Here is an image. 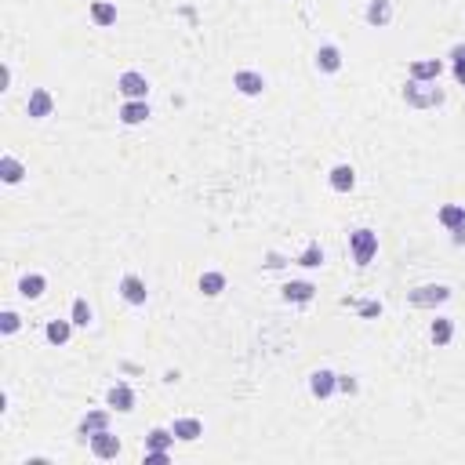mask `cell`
<instances>
[{
  "mask_svg": "<svg viewBox=\"0 0 465 465\" xmlns=\"http://www.w3.org/2000/svg\"><path fill=\"white\" fill-rule=\"evenodd\" d=\"M451 295H454V291H451L447 284H422V288L407 291V302H411L415 309H437V305H444Z\"/></svg>",
  "mask_w": 465,
  "mask_h": 465,
  "instance_id": "3957f363",
  "label": "cell"
},
{
  "mask_svg": "<svg viewBox=\"0 0 465 465\" xmlns=\"http://www.w3.org/2000/svg\"><path fill=\"white\" fill-rule=\"evenodd\" d=\"M233 87L240 91V95H247V99H258L266 91V77L258 70H236L233 73Z\"/></svg>",
  "mask_w": 465,
  "mask_h": 465,
  "instance_id": "52a82bcc",
  "label": "cell"
},
{
  "mask_svg": "<svg viewBox=\"0 0 465 465\" xmlns=\"http://www.w3.org/2000/svg\"><path fill=\"white\" fill-rule=\"evenodd\" d=\"M200 291H204L207 298H219V295L226 291V273H219V269L200 273Z\"/></svg>",
  "mask_w": 465,
  "mask_h": 465,
  "instance_id": "603a6c76",
  "label": "cell"
},
{
  "mask_svg": "<svg viewBox=\"0 0 465 465\" xmlns=\"http://www.w3.org/2000/svg\"><path fill=\"white\" fill-rule=\"evenodd\" d=\"M334 389H338V375H334V371L320 367V371H313V375H309V393H313L317 400H327Z\"/></svg>",
  "mask_w": 465,
  "mask_h": 465,
  "instance_id": "30bf717a",
  "label": "cell"
},
{
  "mask_svg": "<svg viewBox=\"0 0 465 465\" xmlns=\"http://www.w3.org/2000/svg\"><path fill=\"white\" fill-rule=\"evenodd\" d=\"M440 73H444V62L440 58H415L411 70H407L411 80H440Z\"/></svg>",
  "mask_w": 465,
  "mask_h": 465,
  "instance_id": "8fae6325",
  "label": "cell"
},
{
  "mask_svg": "<svg viewBox=\"0 0 465 465\" xmlns=\"http://www.w3.org/2000/svg\"><path fill=\"white\" fill-rule=\"evenodd\" d=\"M349 251H353V262H356L360 269H367L371 262H375V255H378V233L367 229V226L353 229V233H349Z\"/></svg>",
  "mask_w": 465,
  "mask_h": 465,
  "instance_id": "7a4b0ae2",
  "label": "cell"
},
{
  "mask_svg": "<svg viewBox=\"0 0 465 465\" xmlns=\"http://www.w3.org/2000/svg\"><path fill=\"white\" fill-rule=\"evenodd\" d=\"M44 291H48V280H44L40 273H26L22 280H18V295H22V298H29V302H37Z\"/></svg>",
  "mask_w": 465,
  "mask_h": 465,
  "instance_id": "e0dca14e",
  "label": "cell"
},
{
  "mask_svg": "<svg viewBox=\"0 0 465 465\" xmlns=\"http://www.w3.org/2000/svg\"><path fill=\"white\" fill-rule=\"evenodd\" d=\"M0 178H4L8 185H18L26 178V164L18 157H11V153H4V157H0Z\"/></svg>",
  "mask_w": 465,
  "mask_h": 465,
  "instance_id": "d6986e66",
  "label": "cell"
},
{
  "mask_svg": "<svg viewBox=\"0 0 465 465\" xmlns=\"http://www.w3.org/2000/svg\"><path fill=\"white\" fill-rule=\"evenodd\" d=\"M317 70L320 73H338V70H342V51H338L334 44H324L317 51Z\"/></svg>",
  "mask_w": 465,
  "mask_h": 465,
  "instance_id": "ffe728a7",
  "label": "cell"
},
{
  "mask_svg": "<svg viewBox=\"0 0 465 465\" xmlns=\"http://www.w3.org/2000/svg\"><path fill=\"white\" fill-rule=\"evenodd\" d=\"M55 113V95L48 87H33L29 91V99H26V116H33V120H48Z\"/></svg>",
  "mask_w": 465,
  "mask_h": 465,
  "instance_id": "5b68a950",
  "label": "cell"
},
{
  "mask_svg": "<svg viewBox=\"0 0 465 465\" xmlns=\"http://www.w3.org/2000/svg\"><path fill=\"white\" fill-rule=\"evenodd\" d=\"M18 327H22V317L15 309H4V313H0V334H15Z\"/></svg>",
  "mask_w": 465,
  "mask_h": 465,
  "instance_id": "f546056e",
  "label": "cell"
},
{
  "mask_svg": "<svg viewBox=\"0 0 465 465\" xmlns=\"http://www.w3.org/2000/svg\"><path fill=\"white\" fill-rule=\"evenodd\" d=\"M175 432L171 429H149V437H146V451H171L175 447Z\"/></svg>",
  "mask_w": 465,
  "mask_h": 465,
  "instance_id": "d4e9b609",
  "label": "cell"
},
{
  "mask_svg": "<svg viewBox=\"0 0 465 465\" xmlns=\"http://www.w3.org/2000/svg\"><path fill=\"white\" fill-rule=\"evenodd\" d=\"M327 182H331V190H334V193H349L353 185H356V171H353V164H334L331 175H327Z\"/></svg>",
  "mask_w": 465,
  "mask_h": 465,
  "instance_id": "5bb4252c",
  "label": "cell"
},
{
  "mask_svg": "<svg viewBox=\"0 0 465 465\" xmlns=\"http://www.w3.org/2000/svg\"><path fill=\"white\" fill-rule=\"evenodd\" d=\"M120 120L128 124V128H135V124H146V120H149V102H146V99H124Z\"/></svg>",
  "mask_w": 465,
  "mask_h": 465,
  "instance_id": "4fadbf2b",
  "label": "cell"
},
{
  "mask_svg": "<svg viewBox=\"0 0 465 465\" xmlns=\"http://www.w3.org/2000/svg\"><path fill=\"white\" fill-rule=\"evenodd\" d=\"M171 432L182 440V444H197L204 437V422L200 418H175L171 422Z\"/></svg>",
  "mask_w": 465,
  "mask_h": 465,
  "instance_id": "7c38bea8",
  "label": "cell"
},
{
  "mask_svg": "<svg viewBox=\"0 0 465 465\" xmlns=\"http://www.w3.org/2000/svg\"><path fill=\"white\" fill-rule=\"evenodd\" d=\"M91 22H95L99 29L116 26V4H109V0H95V4H91Z\"/></svg>",
  "mask_w": 465,
  "mask_h": 465,
  "instance_id": "7402d4cb",
  "label": "cell"
},
{
  "mask_svg": "<svg viewBox=\"0 0 465 465\" xmlns=\"http://www.w3.org/2000/svg\"><path fill=\"white\" fill-rule=\"evenodd\" d=\"M8 84H11V66L4 62V66H0V91H8Z\"/></svg>",
  "mask_w": 465,
  "mask_h": 465,
  "instance_id": "836d02e7",
  "label": "cell"
},
{
  "mask_svg": "<svg viewBox=\"0 0 465 465\" xmlns=\"http://www.w3.org/2000/svg\"><path fill=\"white\" fill-rule=\"evenodd\" d=\"M429 338L437 346H451V338H454V320L451 317H437L432 320V327H429Z\"/></svg>",
  "mask_w": 465,
  "mask_h": 465,
  "instance_id": "cb8c5ba5",
  "label": "cell"
},
{
  "mask_svg": "<svg viewBox=\"0 0 465 465\" xmlns=\"http://www.w3.org/2000/svg\"><path fill=\"white\" fill-rule=\"evenodd\" d=\"M338 389H342V393H356V382L349 375H338Z\"/></svg>",
  "mask_w": 465,
  "mask_h": 465,
  "instance_id": "d6a6232c",
  "label": "cell"
},
{
  "mask_svg": "<svg viewBox=\"0 0 465 465\" xmlns=\"http://www.w3.org/2000/svg\"><path fill=\"white\" fill-rule=\"evenodd\" d=\"M451 70H454V80L465 87V44H454V48H451Z\"/></svg>",
  "mask_w": 465,
  "mask_h": 465,
  "instance_id": "f1b7e54d",
  "label": "cell"
},
{
  "mask_svg": "<svg viewBox=\"0 0 465 465\" xmlns=\"http://www.w3.org/2000/svg\"><path fill=\"white\" fill-rule=\"evenodd\" d=\"M356 309H360V317H363V320H375V317H382V302H360Z\"/></svg>",
  "mask_w": 465,
  "mask_h": 465,
  "instance_id": "4dcf8cb0",
  "label": "cell"
},
{
  "mask_svg": "<svg viewBox=\"0 0 465 465\" xmlns=\"http://www.w3.org/2000/svg\"><path fill=\"white\" fill-rule=\"evenodd\" d=\"M461 222H465V204H444V207H440V226H444V229L454 233Z\"/></svg>",
  "mask_w": 465,
  "mask_h": 465,
  "instance_id": "484cf974",
  "label": "cell"
},
{
  "mask_svg": "<svg viewBox=\"0 0 465 465\" xmlns=\"http://www.w3.org/2000/svg\"><path fill=\"white\" fill-rule=\"evenodd\" d=\"M146 465H168L171 461V454L168 451H146V458H142Z\"/></svg>",
  "mask_w": 465,
  "mask_h": 465,
  "instance_id": "1f68e13d",
  "label": "cell"
},
{
  "mask_svg": "<svg viewBox=\"0 0 465 465\" xmlns=\"http://www.w3.org/2000/svg\"><path fill=\"white\" fill-rule=\"evenodd\" d=\"M367 22L385 29L393 22V0H371V4H367Z\"/></svg>",
  "mask_w": 465,
  "mask_h": 465,
  "instance_id": "ac0fdd59",
  "label": "cell"
},
{
  "mask_svg": "<svg viewBox=\"0 0 465 465\" xmlns=\"http://www.w3.org/2000/svg\"><path fill=\"white\" fill-rule=\"evenodd\" d=\"M73 320H48V327H44V338L51 346H66L70 338H73Z\"/></svg>",
  "mask_w": 465,
  "mask_h": 465,
  "instance_id": "2e32d148",
  "label": "cell"
},
{
  "mask_svg": "<svg viewBox=\"0 0 465 465\" xmlns=\"http://www.w3.org/2000/svg\"><path fill=\"white\" fill-rule=\"evenodd\" d=\"M404 102L411 109H437V106H444V87H437V80H407Z\"/></svg>",
  "mask_w": 465,
  "mask_h": 465,
  "instance_id": "6da1fadb",
  "label": "cell"
},
{
  "mask_svg": "<svg viewBox=\"0 0 465 465\" xmlns=\"http://www.w3.org/2000/svg\"><path fill=\"white\" fill-rule=\"evenodd\" d=\"M295 262H298L302 269H320V266H324V247H320V244H309Z\"/></svg>",
  "mask_w": 465,
  "mask_h": 465,
  "instance_id": "83f0119b",
  "label": "cell"
},
{
  "mask_svg": "<svg viewBox=\"0 0 465 465\" xmlns=\"http://www.w3.org/2000/svg\"><path fill=\"white\" fill-rule=\"evenodd\" d=\"M87 440H91V454H95V458H102V461H113V458H120V440L113 437L109 429L95 432V437H87Z\"/></svg>",
  "mask_w": 465,
  "mask_h": 465,
  "instance_id": "9c48e42d",
  "label": "cell"
},
{
  "mask_svg": "<svg viewBox=\"0 0 465 465\" xmlns=\"http://www.w3.org/2000/svg\"><path fill=\"white\" fill-rule=\"evenodd\" d=\"M70 320L77 327H91V320H95V313H91V305L87 298H73V309H70Z\"/></svg>",
  "mask_w": 465,
  "mask_h": 465,
  "instance_id": "4316f807",
  "label": "cell"
},
{
  "mask_svg": "<svg viewBox=\"0 0 465 465\" xmlns=\"http://www.w3.org/2000/svg\"><path fill=\"white\" fill-rule=\"evenodd\" d=\"M120 298L128 302V305H146L149 291H146V280L138 273H124L120 276Z\"/></svg>",
  "mask_w": 465,
  "mask_h": 465,
  "instance_id": "ba28073f",
  "label": "cell"
},
{
  "mask_svg": "<svg viewBox=\"0 0 465 465\" xmlns=\"http://www.w3.org/2000/svg\"><path fill=\"white\" fill-rule=\"evenodd\" d=\"M102 429H109V411H87V415L80 418V437H84V440L95 437V432H102Z\"/></svg>",
  "mask_w": 465,
  "mask_h": 465,
  "instance_id": "44dd1931",
  "label": "cell"
},
{
  "mask_svg": "<svg viewBox=\"0 0 465 465\" xmlns=\"http://www.w3.org/2000/svg\"><path fill=\"white\" fill-rule=\"evenodd\" d=\"M106 404H109V411L131 415L135 404H138V396H135V389H131L128 382H116V385H109V393H106Z\"/></svg>",
  "mask_w": 465,
  "mask_h": 465,
  "instance_id": "277c9868",
  "label": "cell"
},
{
  "mask_svg": "<svg viewBox=\"0 0 465 465\" xmlns=\"http://www.w3.org/2000/svg\"><path fill=\"white\" fill-rule=\"evenodd\" d=\"M116 91H120L124 99H146L149 95V80H146V73L128 70V73L116 77Z\"/></svg>",
  "mask_w": 465,
  "mask_h": 465,
  "instance_id": "8992f818",
  "label": "cell"
},
{
  "mask_svg": "<svg viewBox=\"0 0 465 465\" xmlns=\"http://www.w3.org/2000/svg\"><path fill=\"white\" fill-rule=\"evenodd\" d=\"M313 295H317V284H309V280H291V284H284V302L305 305V302H313Z\"/></svg>",
  "mask_w": 465,
  "mask_h": 465,
  "instance_id": "9a60e30c",
  "label": "cell"
}]
</instances>
